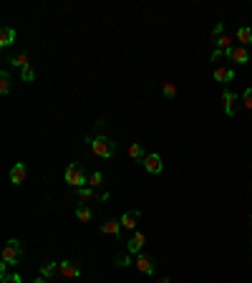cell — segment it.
<instances>
[{
    "mask_svg": "<svg viewBox=\"0 0 252 283\" xmlns=\"http://www.w3.org/2000/svg\"><path fill=\"white\" fill-rule=\"evenodd\" d=\"M129 157H131V159H144V157H146V154H144V147H141L139 142H131V144H129Z\"/></svg>",
    "mask_w": 252,
    "mask_h": 283,
    "instance_id": "23",
    "label": "cell"
},
{
    "mask_svg": "<svg viewBox=\"0 0 252 283\" xmlns=\"http://www.w3.org/2000/svg\"><path fill=\"white\" fill-rule=\"evenodd\" d=\"M144 246H146V235H144L141 230H134V235L129 238V253H131V256H139Z\"/></svg>",
    "mask_w": 252,
    "mask_h": 283,
    "instance_id": "6",
    "label": "cell"
},
{
    "mask_svg": "<svg viewBox=\"0 0 252 283\" xmlns=\"http://www.w3.org/2000/svg\"><path fill=\"white\" fill-rule=\"evenodd\" d=\"M114 263H116L119 268H129L134 261H131V253H119V256L114 258Z\"/></svg>",
    "mask_w": 252,
    "mask_h": 283,
    "instance_id": "24",
    "label": "cell"
},
{
    "mask_svg": "<svg viewBox=\"0 0 252 283\" xmlns=\"http://www.w3.org/2000/svg\"><path fill=\"white\" fill-rule=\"evenodd\" d=\"M250 223H252V215H250Z\"/></svg>",
    "mask_w": 252,
    "mask_h": 283,
    "instance_id": "33",
    "label": "cell"
},
{
    "mask_svg": "<svg viewBox=\"0 0 252 283\" xmlns=\"http://www.w3.org/2000/svg\"><path fill=\"white\" fill-rule=\"evenodd\" d=\"M33 283H48V278H43V276H38V278H35Z\"/></svg>",
    "mask_w": 252,
    "mask_h": 283,
    "instance_id": "31",
    "label": "cell"
},
{
    "mask_svg": "<svg viewBox=\"0 0 252 283\" xmlns=\"http://www.w3.org/2000/svg\"><path fill=\"white\" fill-rule=\"evenodd\" d=\"M89 147H91V152H94L96 157H104V159H111V157L116 154V142H111V139L104 137V134L91 137V139H89Z\"/></svg>",
    "mask_w": 252,
    "mask_h": 283,
    "instance_id": "1",
    "label": "cell"
},
{
    "mask_svg": "<svg viewBox=\"0 0 252 283\" xmlns=\"http://www.w3.org/2000/svg\"><path fill=\"white\" fill-rule=\"evenodd\" d=\"M13 43H15V28L3 25V30H0V46L8 48V46H13Z\"/></svg>",
    "mask_w": 252,
    "mask_h": 283,
    "instance_id": "12",
    "label": "cell"
},
{
    "mask_svg": "<svg viewBox=\"0 0 252 283\" xmlns=\"http://www.w3.org/2000/svg\"><path fill=\"white\" fill-rule=\"evenodd\" d=\"M91 218H94V213H91L86 205H78V208H76V220H78V223H91Z\"/></svg>",
    "mask_w": 252,
    "mask_h": 283,
    "instance_id": "19",
    "label": "cell"
},
{
    "mask_svg": "<svg viewBox=\"0 0 252 283\" xmlns=\"http://www.w3.org/2000/svg\"><path fill=\"white\" fill-rule=\"evenodd\" d=\"M20 78L25 81V84H30V81L35 78V68H33V66H25V68L20 71Z\"/></svg>",
    "mask_w": 252,
    "mask_h": 283,
    "instance_id": "27",
    "label": "cell"
},
{
    "mask_svg": "<svg viewBox=\"0 0 252 283\" xmlns=\"http://www.w3.org/2000/svg\"><path fill=\"white\" fill-rule=\"evenodd\" d=\"M25 177H28V167L23 165V162H15L13 170H10V182H13L15 187H20V185L25 182Z\"/></svg>",
    "mask_w": 252,
    "mask_h": 283,
    "instance_id": "7",
    "label": "cell"
},
{
    "mask_svg": "<svg viewBox=\"0 0 252 283\" xmlns=\"http://www.w3.org/2000/svg\"><path fill=\"white\" fill-rule=\"evenodd\" d=\"M161 94L166 99H174L177 96V84H174V81H164V84H161Z\"/></svg>",
    "mask_w": 252,
    "mask_h": 283,
    "instance_id": "22",
    "label": "cell"
},
{
    "mask_svg": "<svg viewBox=\"0 0 252 283\" xmlns=\"http://www.w3.org/2000/svg\"><path fill=\"white\" fill-rule=\"evenodd\" d=\"M10 86H13V81H10V71H0V94L8 96V94H10Z\"/></svg>",
    "mask_w": 252,
    "mask_h": 283,
    "instance_id": "16",
    "label": "cell"
},
{
    "mask_svg": "<svg viewBox=\"0 0 252 283\" xmlns=\"http://www.w3.org/2000/svg\"><path fill=\"white\" fill-rule=\"evenodd\" d=\"M220 33H225V25H222V23H217V25L212 28V35H220Z\"/></svg>",
    "mask_w": 252,
    "mask_h": 283,
    "instance_id": "30",
    "label": "cell"
},
{
    "mask_svg": "<svg viewBox=\"0 0 252 283\" xmlns=\"http://www.w3.org/2000/svg\"><path fill=\"white\" fill-rule=\"evenodd\" d=\"M222 101H225V114H227V116H235V114H237V94L225 91V94H222Z\"/></svg>",
    "mask_w": 252,
    "mask_h": 283,
    "instance_id": "11",
    "label": "cell"
},
{
    "mask_svg": "<svg viewBox=\"0 0 252 283\" xmlns=\"http://www.w3.org/2000/svg\"><path fill=\"white\" fill-rule=\"evenodd\" d=\"M237 40H240L242 46H250V43H252V28H250V25L237 28Z\"/></svg>",
    "mask_w": 252,
    "mask_h": 283,
    "instance_id": "18",
    "label": "cell"
},
{
    "mask_svg": "<svg viewBox=\"0 0 252 283\" xmlns=\"http://www.w3.org/2000/svg\"><path fill=\"white\" fill-rule=\"evenodd\" d=\"M101 185H104V175H101V172H91V175H89V187L96 190V187H101Z\"/></svg>",
    "mask_w": 252,
    "mask_h": 283,
    "instance_id": "26",
    "label": "cell"
},
{
    "mask_svg": "<svg viewBox=\"0 0 252 283\" xmlns=\"http://www.w3.org/2000/svg\"><path fill=\"white\" fill-rule=\"evenodd\" d=\"M242 106L252 111V86H250V89H245V94H242Z\"/></svg>",
    "mask_w": 252,
    "mask_h": 283,
    "instance_id": "28",
    "label": "cell"
},
{
    "mask_svg": "<svg viewBox=\"0 0 252 283\" xmlns=\"http://www.w3.org/2000/svg\"><path fill=\"white\" fill-rule=\"evenodd\" d=\"M10 61V66H15V68H25V66H30V61H28V53H18V56H13V58H8Z\"/></svg>",
    "mask_w": 252,
    "mask_h": 283,
    "instance_id": "20",
    "label": "cell"
},
{
    "mask_svg": "<svg viewBox=\"0 0 252 283\" xmlns=\"http://www.w3.org/2000/svg\"><path fill=\"white\" fill-rule=\"evenodd\" d=\"M66 182L71 185V187H89V175L83 172L78 165H68L66 167Z\"/></svg>",
    "mask_w": 252,
    "mask_h": 283,
    "instance_id": "2",
    "label": "cell"
},
{
    "mask_svg": "<svg viewBox=\"0 0 252 283\" xmlns=\"http://www.w3.org/2000/svg\"><path fill=\"white\" fill-rule=\"evenodd\" d=\"M20 256H23V246H20V240L10 238V240L5 243V248H3V263H5V266H15V263L20 261Z\"/></svg>",
    "mask_w": 252,
    "mask_h": 283,
    "instance_id": "3",
    "label": "cell"
},
{
    "mask_svg": "<svg viewBox=\"0 0 252 283\" xmlns=\"http://www.w3.org/2000/svg\"><path fill=\"white\" fill-rule=\"evenodd\" d=\"M230 58H232V61H237L240 66L250 63V53H247V48H245V46H235V48L230 51Z\"/></svg>",
    "mask_w": 252,
    "mask_h": 283,
    "instance_id": "13",
    "label": "cell"
},
{
    "mask_svg": "<svg viewBox=\"0 0 252 283\" xmlns=\"http://www.w3.org/2000/svg\"><path fill=\"white\" fill-rule=\"evenodd\" d=\"M101 233H104V235H116V238H119V233H121V223H116V220H106V223H101Z\"/></svg>",
    "mask_w": 252,
    "mask_h": 283,
    "instance_id": "15",
    "label": "cell"
},
{
    "mask_svg": "<svg viewBox=\"0 0 252 283\" xmlns=\"http://www.w3.org/2000/svg\"><path fill=\"white\" fill-rule=\"evenodd\" d=\"M139 218H141V213H139V210H129V213H124V218H121L119 223H121V228H126V230H136Z\"/></svg>",
    "mask_w": 252,
    "mask_h": 283,
    "instance_id": "10",
    "label": "cell"
},
{
    "mask_svg": "<svg viewBox=\"0 0 252 283\" xmlns=\"http://www.w3.org/2000/svg\"><path fill=\"white\" fill-rule=\"evenodd\" d=\"M134 266H136V271H141L144 276H154V261L149 258V256H136V261H134Z\"/></svg>",
    "mask_w": 252,
    "mask_h": 283,
    "instance_id": "9",
    "label": "cell"
},
{
    "mask_svg": "<svg viewBox=\"0 0 252 283\" xmlns=\"http://www.w3.org/2000/svg\"><path fill=\"white\" fill-rule=\"evenodd\" d=\"M0 283H23V278H20V273H0Z\"/></svg>",
    "mask_w": 252,
    "mask_h": 283,
    "instance_id": "25",
    "label": "cell"
},
{
    "mask_svg": "<svg viewBox=\"0 0 252 283\" xmlns=\"http://www.w3.org/2000/svg\"><path fill=\"white\" fill-rule=\"evenodd\" d=\"M215 48H217V51H225V53H230V51L235 48V38H232V35H227V33H220V35H215Z\"/></svg>",
    "mask_w": 252,
    "mask_h": 283,
    "instance_id": "8",
    "label": "cell"
},
{
    "mask_svg": "<svg viewBox=\"0 0 252 283\" xmlns=\"http://www.w3.org/2000/svg\"><path fill=\"white\" fill-rule=\"evenodd\" d=\"M94 195H96L94 187H78L76 190V202H89V200H94Z\"/></svg>",
    "mask_w": 252,
    "mask_h": 283,
    "instance_id": "17",
    "label": "cell"
},
{
    "mask_svg": "<svg viewBox=\"0 0 252 283\" xmlns=\"http://www.w3.org/2000/svg\"><path fill=\"white\" fill-rule=\"evenodd\" d=\"M141 162H144V170H146L149 175H159V172L164 170V159H161V154H156V152L146 154Z\"/></svg>",
    "mask_w": 252,
    "mask_h": 283,
    "instance_id": "4",
    "label": "cell"
},
{
    "mask_svg": "<svg viewBox=\"0 0 252 283\" xmlns=\"http://www.w3.org/2000/svg\"><path fill=\"white\" fill-rule=\"evenodd\" d=\"M209 58H212V61L217 63V61H222V58H230V53H225V51H217V48H215V51H212V56H209Z\"/></svg>",
    "mask_w": 252,
    "mask_h": 283,
    "instance_id": "29",
    "label": "cell"
},
{
    "mask_svg": "<svg viewBox=\"0 0 252 283\" xmlns=\"http://www.w3.org/2000/svg\"><path fill=\"white\" fill-rule=\"evenodd\" d=\"M156 283H172V281H169V278H166V276H164V278H159Z\"/></svg>",
    "mask_w": 252,
    "mask_h": 283,
    "instance_id": "32",
    "label": "cell"
},
{
    "mask_svg": "<svg viewBox=\"0 0 252 283\" xmlns=\"http://www.w3.org/2000/svg\"><path fill=\"white\" fill-rule=\"evenodd\" d=\"M58 276H61V278H66V281H73V278H78V276H81V268H78L73 261H68V258H66V261H61V263H58Z\"/></svg>",
    "mask_w": 252,
    "mask_h": 283,
    "instance_id": "5",
    "label": "cell"
},
{
    "mask_svg": "<svg viewBox=\"0 0 252 283\" xmlns=\"http://www.w3.org/2000/svg\"><path fill=\"white\" fill-rule=\"evenodd\" d=\"M58 273V263H43V266H40V276H43V278H53Z\"/></svg>",
    "mask_w": 252,
    "mask_h": 283,
    "instance_id": "21",
    "label": "cell"
},
{
    "mask_svg": "<svg viewBox=\"0 0 252 283\" xmlns=\"http://www.w3.org/2000/svg\"><path fill=\"white\" fill-rule=\"evenodd\" d=\"M215 81H220V84H230V81H235V71L225 68V66H217L215 68Z\"/></svg>",
    "mask_w": 252,
    "mask_h": 283,
    "instance_id": "14",
    "label": "cell"
}]
</instances>
